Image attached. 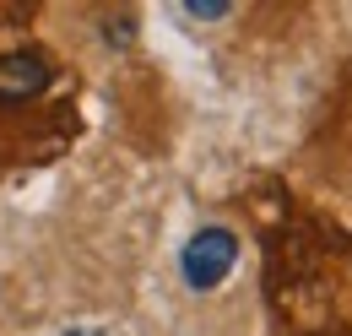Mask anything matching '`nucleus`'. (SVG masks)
<instances>
[{"mask_svg":"<svg viewBox=\"0 0 352 336\" xmlns=\"http://www.w3.org/2000/svg\"><path fill=\"white\" fill-rule=\"evenodd\" d=\"M233 266H239V239H233V228L206 222V228L190 233V244L179 250V282H184L190 293H212Z\"/></svg>","mask_w":352,"mask_h":336,"instance_id":"obj_1","label":"nucleus"},{"mask_svg":"<svg viewBox=\"0 0 352 336\" xmlns=\"http://www.w3.org/2000/svg\"><path fill=\"white\" fill-rule=\"evenodd\" d=\"M71 336H103V331H71Z\"/></svg>","mask_w":352,"mask_h":336,"instance_id":"obj_4","label":"nucleus"},{"mask_svg":"<svg viewBox=\"0 0 352 336\" xmlns=\"http://www.w3.org/2000/svg\"><path fill=\"white\" fill-rule=\"evenodd\" d=\"M184 17H190V22H228L233 6H184Z\"/></svg>","mask_w":352,"mask_h":336,"instance_id":"obj_3","label":"nucleus"},{"mask_svg":"<svg viewBox=\"0 0 352 336\" xmlns=\"http://www.w3.org/2000/svg\"><path fill=\"white\" fill-rule=\"evenodd\" d=\"M49 82H54V71H49L44 54H28V49L0 54V103H28V98H38Z\"/></svg>","mask_w":352,"mask_h":336,"instance_id":"obj_2","label":"nucleus"}]
</instances>
